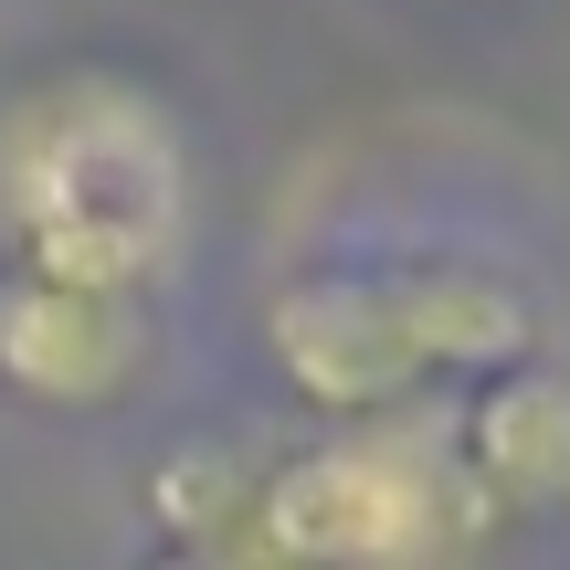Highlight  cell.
<instances>
[{"instance_id": "cell-7", "label": "cell", "mask_w": 570, "mask_h": 570, "mask_svg": "<svg viewBox=\"0 0 570 570\" xmlns=\"http://www.w3.org/2000/svg\"><path fill=\"white\" fill-rule=\"evenodd\" d=\"M148 570H202V560H180V550H148Z\"/></svg>"}, {"instance_id": "cell-4", "label": "cell", "mask_w": 570, "mask_h": 570, "mask_svg": "<svg viewBox=\"0 0 570 570\" xmlns=\"http://www.w3.org/2000/svg\"><path fill=\"white\" fill-rule=\"evenodd\" d=\"M148 381V306L0 275V391L32 412H117Z\"/></svg>"}, {"instance_id": "cell-6", "label": "cell", "mask_w": 570, "mask_h": 570, "mask_svg": "<svg viewBox=\"0 0 570 570\" xmlns=\"http://www.w3.org/2000/svg\"><path fill=\"white\" fill-rule=\"evenodd\" d=\"M148 518H159V550H180L202 570H285L265 529V454H233V444L169 454L148 475Z\"/></svg>"}, {"instance_id": "cell-2", "label": "cell", "mask_w": 570, "mask_h": 570, "mask_svg": "<svg viewBox=\"0 0 570 570\" xmlns=\"http://www.w3.org/2000/svg\"><path fill=\"white\" fill-rule=\"evenodd\" d=\"M265 348L327 423H381L433 402V381H497L539 360V296L475 254L402 265H306L265 296Z\"/></svg>"}, {"instance_id": "cell-3", "label": "cell", "mask_w": 570, "mask_h": 570, "mask_svg": "<svg viewBox=\"0 0 570 570\" xmlns=\"http://www.w3.org/2000/svg\"><path fill=\"white\" fill-rule=\"evenodd\" d=\"M265 529L285 570H487L508 518L475 497L454 412L412 402L265 465Z\"/></svg>"}, {"instance_id": "cell-5", "label": "cell", "mask_w": 570, "mask_h": 570, "mask_svg": "<svg viewBox=\"0 0 570 570\" xmlns=\"http://www.w3.org/2000/svg\"><path fill=\"white\" fill-rule=\"evenodd\" d=\"M454 454H465L475 497L497 518H560L570 508V370L518 360L465 391L454 412Z\"/></svg>"}, {"instance_id": "cell-1", "label": "cell", "mask_w": 570, "mask_h": 570, "mask_svg": "<svg viewBox=\"0 0 570 570\" xmlns=\"http://www.w3.org/2000/svg\"><path fill=\"white\" fill-rule=\"evenodd\" d=\"M190 127L127 63H42L0 96V265L138 296L190 254Z\"/></svg>"}]
</instances>
